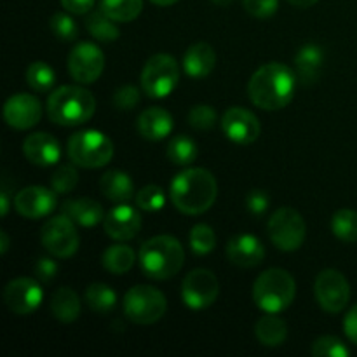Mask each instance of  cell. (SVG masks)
Listing matches in <instances>:
<instances>
[{
  "label": "cell",
  "instance_id": "cell-8",
  "mask_svg": "<svg viewBox=\"0 0 357 357\" xmlns=\"http://www.w3.org/2000/svg\"><path fill=\"white\" fill-rule=\"evenodd\" d=\"M142 91L149 98H166L176 89L180 82V65L169 54H155L145 63L142 70Z\"/></svg>",
  "mask_w": 357,
  "mask_h": 357
},
{
  "label": "cell",
  "instance_id": "cell-27",
  "mask_svg": "<svg viewBox=\"0 0 357 357\" xmlns=\"http://www.w3.org/2000/svg\"><path fill=\"white\" fill-rule=\"evenodd\" d=\"M255 335L265 347H281L288 338V324L278 314L265 312L255 326Z\"/></svg>",
  "mask_w": 357,
  "mask_h": 357
},
{
  "label": "cell",
  "instance_id": "cell-36",
  "mask_svg": "<svg viewBox=\"0 0 357 357\" xmlns=\"http://www.w3.org/2000/svg\"><path fill=\"white\" fill-rule=\"evenodd\" d=\"M136 206L146 213L160 211L166 204V192L159 185H146L136 194Z\"/></svg>",
  "mask_w": 357,
  "mask_h": 357
},
{
  "label": "cell",
  "instance_id": "cell-33",
  "mask_svg": "<svg viewBox=\"0 0 357 357\" xmlns=\"http://www.w3.org/2000/svg\"><path fill=\"white\" fill-rule=\"evenodd\" d=\"M24 77H26L28 86L33 91H37V93H49L56 84L54 68L45 61L30 63Z\"/></svg>",
  "mask_w": 357,
  "mask_h": 357
},
{
  "label": "cell",
  "instance_id": "cell-13",
  "mask_svg": "<svg viewBox=\"0 0 357 357\" xmlns=\"http://www.w3.org/2000/svg\"><path fill=\"white\" fill-rule=\"evenodd\" d=\"M105 70V56L93 42H80L68 54V72L79 84H93Z\"/></svg>",
  "mask_w": 357,
  "mask_h": 357
},
{
  "label": "cell",
  "instance_id": "cell-15",
  "mask_svg": "<svg viewBox=\"0 0 357 357\" xmlns=\"http://www.w3.org/2000/svg\"><path fill=\"white\" fill-rule=\"evenodd\" d=\"M220 124H222L223 135L236 145H251L257 142L261 132V124L257 115L243 107L229 108L223 114Z\"/></svg>",
  "mask_w": 357,
  "mask_h": 357
},
{
  "label": "cell",
  "instance_id": "cell-43",
  "mask_svg": "<svg viewBox=\"0 0 357 357\" xmlns=\"http://www.w3.org/2000/svg\"><path fill=\"white\" fill-rule=\"evenodd\" d=\"M271 206V197L265 190H260V188H255L250 194L246 195V208L251 215L261 216Z\"/></svg>",
  "mask_w": 357,
  "mask_h": 357
},
{
  "label": "cell",
  "instance_id": "cell-18",
  "mask_svg": "<svg viewBox=\"0 0 357 357\" xmlns=\"http://www.w3.org/2000/svg\"><path fill=\"white\" fill-rule=\"evenodd\" d=\"M103 229L115 241H131L142 229V215L128 202L117 204L105 215Z\"/></svg>",
  "mask_w": 357,
  "mask_h": 357
},
{
  "label": "cell",
  "instance_id": "cell-31",
  "mask_svg": "<svg viewBox=\"0 0 357 357\" xmlns=\"http://www.w3.org/2000/svg\"><path fill=\"white\" fill-rule=\"evenodd\" d=\"M100 9L117 23H129L142 14L143 0H100Z\"/></svg>",
  "mask_w": 357,
  "mask_h": 357
},
{
  "label": "cell",
  "instance_id": "cell-26",
  "mask_svg": "<svg viewBox=\"0 0 357 357\" xmlns=\"http://www.w3.org/2000/svg\"><path fill=\"white\" fill-rule=\"evenodd\" d=\"M80 310H82V303H80L79 295L72 288L63 286V288L56 289L51 298V312L54 319H58L59 323L70 324L79 319Z\"/></svg>",
  "mask_w": 357,
  "mask_h": 357
},
{
  "label": "cell",
  "instance_id": "cell-2",
  "mask_svg": "<svg viewBox=\"0 0 357 357\" xmlns=\"http://www.w3.org/2000/svg\"><path fill=\"white\" fill-rule=\"evenodd\" d=\"M218 183L208 169L188 167L173 178L169 197L174 208L183 215H202L216 201Z\"/></svg>",
  "mask_w": 357,
  "mask_h": 357
},
{
  "label": "cell",
  "instance_id": "cell-44",
  "mask_svg": "<svg viewBox=\"0 0 357 357\" xmlns=\"http://www.w3.org/2000/svg\"><path fill=\"white\" fill-rule=\"evenodd\" d=\"M58 264L51 257H40L35 261V278L42 282H51L58 275Z\"/></svg>",
  "mask_w": 357,
  "mask_h": 357
},
{
  "label": "cell",
  "instance_id": "cell-20",
  "mask_svg": "<svg viewBox=\"0 0 357 357\" xmlns=\"http://www.w3.org/2000/svg\"><path fill=\"white\" fill-rule=\"evenodd\" d=\"M23 153L31 164L40 167L54 166L61 157L59 142L49 132H33L23 142Z\"/></svg>",
  "mask_w": 357,
  "mask_h": 357
},
{
  "label": "cell",
  "instance_id": "cell-51",
  "mask_svg": "<svg viewBox=\"0 0 357 357\" xmlns=\"http://www.w3.org/2000/svg\"><path fill=\"white\" fill-rule=\"evenodd\" d=\"M213 2H215L216 6H229V3H232V0H213Z\"/></svg>",
  "mask_w": 357,
  "mask_h": 357
},
{
  "label": "cell",
  "instance_id": "cell-28",
  "mask_svg": "<svg viewBox=\"0 0 357 357\" xmlns=\"http://www.w3.org/2000/svg\"><path fill=\"white\" fill-rule=\"evenodd\" d=\"M101 264L108 272L115 275H122L131 271L136 264V253L131 246L126 244H114L103 253Z\"/></svg>",
  "mask_w": 357,
  "mask_h": 357
},
{
  "label": "cell",
  "instance_id": "cell-38",
  "mask_svg": "<svg viewBox=\"0 0 357 357\" xmlns=\"http://www.w3.org/2000/svg\"><path fill=\"white\" fill-rule=\"evenodd\" d=\"M49 24H51V31L54 33V37H58L59 40L73 42L79 37V26L70 14L54 13Z\"/></svg>",
  "mask_w": 357,
  "mask_h": 357
},
{
  "label": "cell",
  "instance_id": "cell-21",
  "mask_svg": "<svg viewBox=\"0 0 357 357\" xmlns=\"http://www.w3.org/2000/svg\"><path fill=\"white\" fill-rule=\"evenodd\" d=\"M173 115L160 107H150L139 114L136 128L142 138L149 139V142H160V139L167 138L173 131Z\"/></svg>",
  "mask_w": 357,
  "mask_h": 357
},
{
  "label": "cell",
  "instance_id": "cell-12",
  "mask_svg": "<svg viewBox=\"0 0 357 357\" xmlns=\"http://www.w3.org/2000/svg\"><path fill=\"white\" fill-rule=\"evenodd\" d=\"M220 295V282L208 268H195L188 272L181 284V298L192 310H204L216 302Z\"/></svg>",
  "mask_w": 357,
  "mask_h": 357
},
{
  "label": "cell",
  "instance_id": "cell-3",
  "mask_svg": "<svg viewBox=\"0 0 357 357\" xmlns=\"http://www.w3.org/2000/svg\"><path fill=\"white\" fill-rule=\"evenodd\" d=\"M45 108L51 122L73 128L93 119L96 100L93 93L82 86H59L51 91Z\"/></svg>",
  "mask_w": 357,
  "mask_h": 357
},
{
  "label": "cell",
  "instance_id": "cell-32",
  "mask_svg": "<svg viewBox=\"0 0 357 357\" xmlns=\"http://www.w3.org/2000/svg\"><path fill=\"white\" fill-rule=\"evenodd\" d=\"M117 21L108 17L103 10H96V13L89 14L86 20V28L93 38L98 42H115L121 35V30L117 28Z\"/></svg>",
  "mask_w": 357,
  "mask_h": 357
},
{
  "label": "cell",
  "instance_id": "cell-9",
  "mask_svg": "<svg viewBox=\"0 0 357 357\" xmlns=\"http://www.w3.org/2000/svg\"><path fill=\"white\" fill-rule=\"evenodd\" d=\"M267 232L278 250L291 253L302 248L307 237V225L303 216L296 209L284 206L271 216L267 223Z\"/></svg>",
  "mask_w": 357,
  "mask_h": 357
},
{
  "label": "cell",
  "instance_id": "cell-42",
  "mask_svg": "<svg viewBox=\"0 0 357 357\" xmlns=\"http://www.w3.org/2000/svg\"><path fill=\"white\" fill-rule=\"evenodd\" d=\"M243 6L248 14L258 20H265L278 13L279 0H243Z\"/></svg>",
  "mask_w": 357,
  "mask_h": 357
},
{
  "label": "cell",
  "instance_id": "cell-40",
  "mask_svg": "<svg viewBox=\"0 0 357 357\" xmlns=\"http://www.w3.org/2000/svg\"><path fill=\"white\" fill-rule=\"evenodd\" d=\"M216 121H218V115H216L215 108L209 107V105H195L188 112V124H190V128L197 129V131L213 129Z\"/></svg>",
  "mask_w": 357,
  "mask_h": 357
},
{
  "label": "cell",
  "instance_id": "cell-35",
  "mask_svg": "<svg viewBox=\"0 0 357 357\" xmlns=\"http://www.w3.org/2000/svg\"><path fill=\"white\" fill-rule=\"evenodd\" d=\"M188 243H190L192 251L195 255H201V257L209 255L216 248L215 230L209 225H206V223H197V225L192 227Z\"/></svg>",
  "mask_w": 357,
  "mask_h": 357
},
{
  "label": "cell",
  "instance_id": "cell-48",
  "mask_svg": "<svg viewBox=\"0 0 357 357\" xmlns=\"http://www.w3.org/2000/svg\"><path fill=\"white\" fill-rule=\"evenodd\" d=\"M288 2L298 9H307V7H312L314 3H317V0H288Z\"/></svg>",
  "mask_w": 357,
  "mask_h": 357
},
{
  "label": "cell",
  "instance_id": "cell-1",
  "mask_svg": "<svg viewBox=\"0 0 357 357\" xmlns=\"http://www.w3.org/2000/svg\"><path fill=\"white\" fill-rule=\"evenodd\" d=\"M296 75L288 65L271 61L261 65L248 84V96L261 110H281L295 96Z\"/></svg>",
  "mask_w": 357,
  "mask_h": 357
},
{
  "label": "cell",
  "instance_id": "cell-37",
  "mask_svg": "<svg viewBox=\"0 0 357 357\" xmlns=\"http://www.w3.org/2000/svg\"><path fill=\"white\" fill-rule=\"evenodd\" d=\"M312 356L314 357H349L351 351H349L347 345L337 337H331V335H324L319 337L312 344Z\"/></svg>",
  "mask_w": 357,
  "mask_h": 357
},
{
  "label": "cell",
  "instance_id": "cell-10",
  "mask_svg": "<svg viewBox=\"0 0 357 357\" xmlns=\"http://www.w3.org/2000/svg\"><path fill=\"white\" fill-rule=\"evenodd\" d=\"M40 243L45 251L54 258H70L77 253L80 244L79 232L75 229V222L66 215H58L49 218L42 225Z\"/></svg>",
  "mask_w": 357,
  "mask_h": 357
},
{
  "label": "cell",
  "instance_id": "cell-46",
  "mask_svg": "<svg viewBox=\"0 0 357 357\" xmlns=\"http://www.w3.org/2000/svg\"><path fill=\"white\" fill-rule=\"evenodd\" d=\"M344 330H345V335H347L349 340H351L352 344L357 345V303L352 307L351 310H349L347 316H345Z\"/></svg>",
  "mask_w": 357,
  "mask_h": 357
},
{
  "label": "cell",
  "instance_id": "cell-50",
  "mask_svg": "<svg viewBox=\"0 0 357 357\" xmlns=\"http://www.w3.org/2000/svg\"><path fill=\"white\" fill-rule=\"evenodd\" d=\"M150 2L155 3V6L166 7V6H173V3H176L178 0H150Z\"/></svg>",
  "mask_w": 357,
  "mask_h": 357
},
{
  "label": "cell",
  "instance_id": "cell-22",
  "mask_svg": "<svg viewBox=\"0 0 357 357\" xmlns=\"http://www.w3.org/2000/svg\"><path fill=\"white\" fill-rule=\"evenodd\" d=\"M216 65L215 49L206 42L192 44L185 51L183 56V70L192 79H204L213 72Z\"/></svg>",
  "mask_w": 357,
  "mask_h": 357
},
{
  "label": "cell",
  "instance_id": "cell-49",
  "mask_svg": "<svg viewBox=\"0 0 357 357\" xmlns=\"http://www.w3.org/2000/svg\"><path fill=\"white\" fill-rule=\"evenodd\" d=\"M7 250H9V236H7L6 230L0 232V253L6 255Z\"/></svg>",
  "mask_w": 357,
  "mask_h": 357
},
{
  "label": "cell",
  "instance_id": "cell-17",
  "mask_svg": "<svg viewBox=\"0 0 357 357\" xmlns=\"http://www.w3.org/2000/svg\"><path fill=\"white\" fill-rule=\"evenodd\" d=\"M56 195L58 194L52 188L33 185V187H26L17 192L16 197H14V208L23 218H44L56 209V204H58Z\"/></svg>",
  "mask_w": 357,
  "mask_h": 357
},
{
  "label": "cell",
  "instance_id": "cell-23",
  "mask_svg": "<svg viewBox=\"0 0 357 357\" xmlns=\"http://www.w3.org/2000/svg\"><path fill=\"white\" fill-rule=\"evenodd\" d=\"M61 213L68 216L70 220L80 227H96L98 223L105 220V211L101 204L94 199L80 197L72 199V201H65L61 204Z\"/></svg>",
  "mask_w": 357,
  "mask_h": 357
},
{
  "label": "cell",
  "instance_id": "cell-29",
  "mask_svg": "<svg viewBox=\"0 0 357 357\" xmlns=\"http://www.w3.org/2000/svg\"><path fill=\"white\" fill-rule=\"evenodd\" d=\"M86 303L93 312L107 316L117 305V295L114 289L105 282H93L89 288L86 289Z\"/></svg>",
  "mask_w": 357,
  "mask_h": 357
},
{
  "label": "cell",
  "instance_id": "cell-5",
  "mask_svg": "<svg viewBox=\"0 0 357 357\" xmlns=\"http://www.w3.org/2000/svg\"><path fill=\"white\" fill-rule=\"evenodd\" d=\"M296 296V282L284 268L261 272L253 284V300L264 312L279 314L288 309Z\"/></svg>",
  "mask_w": 357,
  "mask_h": 357
},
{
  "label": "cell",
  "instance_id": "cell-47",
  "mask_svg": "<svg viewBox=\"0 0 357 357\" xmlns=\"http://www.w3.org/2000/svg\"><path fill=\"white\" fill-rule=\"evenodd\" d=\"M0 211H2L3 218L9 213V195H7V188H3L2 194H0Z\"/></svg>",
  "mask_w": 357,
  "mask_h": 357
},
{
  "label": "cell",
  "instance_id": "cell-45",
  "mask_svg": "<svg viewBox=\"0 0 357 357\" xmlns=\"http://www.w3.org/2000/svg\"><path fill=\"white\" fill-rule=\"evenodd\" d=\"M96 0H61V6L70 14H87L94 7Z\"/></svg>",
  "mask_w": 357,
  "mask_h": 357
},
{
  "label": "cell",
  "instance_id": "cell-14",
  "mask_svg": "<svg viewBox=\"0 0 357 357\" xmlns=\"http://www.w3.org/2000/svg\"><path fill=\"white\" fill-rule=\"evenodd\" d=\"M42 298H44V291L38 281L31 278L13 279L3 288V303L16 316H28L35 312L42 303Z\"/></svg>",
  "mask_w": 357,
  "mask_h": 357
},
{
  "label": "cell",
  "instance_id": "cell-34",
  "mask_svg": "<svg viewBox=\"0 0 357 357\" xmlns=\"http://www.w3.org/2000/svg\"><path fill=\"white\" fill-rule=\"evenodd\" d=\"M331 232L344 243H357V213L340 209L331 218Z\"/></svg>",
  "mask_w": 357,
  "mask_h": 357
},
{
  "label": "cell",
  "instance_id": "cell-39",
  "mask_svg": "<svg viewBox=\"0 0 357 357\" xmlns=\"http://www.w3.org/2000/svg\"><path fill=\"white\" fill-rule=\"evenodd\" d=\"M79 183V173L72 164L59 166L51 178V188L56 194H68Z\"/></svg>",
  "mask_w": 357,
  "mask_h": 357
},
{
  "label": "cell",
  "instance_id": "cell-11",
  "mask_svg": "<svg viewBox=\"0 0 357 357\" xmlns=\"http://www.w3.org/2000/svg\"><path fill=\"white\" fill-rule=\"evenodd\" d=\"M314 295L321 309L328 314H338L349 305L351 284L340 271L326 268L319 272L314 282Z\"/></svg>",
  "mask_w": 357,
  "mask_h": 357
},
{
  "label": "cell",
  "instance_id": "cell-4",
  "mask_svg": "<svg viewBox=\"0 0 357 357\" xmlns=\"http://www.w3.org/2000/svg\"><path fill=\"white\" fill-rule=\"evenodd\" d=\"M185 264L183 246L173 236H155L139 248V268L153 281H167Z\"/></svg>",
  "mask_w": 357,
  "mask_h": 357
},
{
  "label": "cell",
  "instance_id": "cell-16",
  "mask_svg": "<svg viewBox=\"0 0 357 357\" xmlns=\"http://www.w3.org/2000/svg\"><path fill=\"white\" fill-rule=\"evenodd\" d=\"M42 119V103L28 93L13 94L3 105V121L17 131L37 126Z\"/></svg>",
  "mask_w": 357,
  "mask_h": 357
},
{
  "label": "cell",
  "instance_id": "cell-24",
  "mask_svg": "<svg viewBox=\"0 0 357 357\" xmlns=\"http://www.w3.org/2000/svg\"><path fill=\"white\" fill-rule=\"evenodd\" d=\"M324 63V52L319 45L316 44H305L300 47V51L295 56V68L296 77L303 86L314 84L319 77L321 66Z\"/></svg>",
  "mask_w": 357,
  "mask_h": 357
},
{
  "label": "cell",
  "instance_id": "cell-25",
  "mask_svg": "<svg viewBox=\"0 0 357 357\" xmlns=\"http://www.w3.org/2000/svg\"><path fill=\"white\" fill-rule=\"evenodd\" d=\"M100 190L108 201L122 204V202H129L132 199V195H135V183H132L131 176L128 173L112 169L100 178Z\"/></svg>",
  "mask_w": 357,
  "mask_h": 357
},
{
  "label": "cell",
  "instance_id": "cell-19",
  "mask_svg": "<svg viewBox=\"0 0 357 357\" xmlns=\"http://www.w3.org/2000/svg\"><path fill=\"white\" fill-rule=\"evenodd\" d=\"M227 258L230 264L241 268L257 267L264 261L265 248L257 236L239 234V236H234L227 244Z\"/></svg>",
  "mask_w": 357,
  "mask_h": 357
},
{
  "label": "cell",
  "instance_id": "cell-41",
  "mask_svg": "<svg viewBox=\"0 0 357 357\" xmlns=\"http://www.w3.org/2000/svg\"><path fill=\"white\" fill-rule=\"evenodd\" d=\"M139 100H142L139 89L136 86H131V84L119 87V89L114 93V98H112L115 108L122 112L132 110V108L139 103Z\"/></svg>",
  "mask_w": 357,
  "mask_h": 357
},
{
  "label": "cell",
  "instance_id": "cell-6",
  "mask_svg": "<svg viewBox=\"0 0 357 357\" xmlns=\"http://www.w3.org/2000/svg\"><path fill=\"white\" fill-rule=\"evenodd\" d=\"M66 153L75 166L98 169L107 166L114 157V142L96 129L77 131L68 138Z\"/></svg>",
  "mask_w": 357,
  "mask_h": 357
},
{
  "label": "cell",
  "instance_id": "cell-30",
  "mask_svg": "<svg viewBox=\"0 0 357 357\" xmlns=\"http://www.w3.org/2000/svg\"><path fill=\"white\" fill-rule=\"evenodd\" d=\"M166 155L176 166H190L192 162H195L199 155L197 143L190 136L178 135L171 138V142L167 143Z\"/></svg>",
  "mask_w": 357,
  "mask_h": 357
},
{
  "label": "cell",
  "instance_id": "cell-7",
  "mask_svg": "<svg viewBox=\"0 0 357 357\" xmlns=\"http://www.w3.org/2000/svg\"><path fill=\"white\" fill-rule=\"evenodd\" d=\"M122 309H124L126 317L131 323L149 326V324H153L162 319L167 310V302L162 291H159L153 286L139 284L132 286L126 293Z\"/></svg>",
  "mask_w": 357,
  "mask_h": 357
}]
</instances>
